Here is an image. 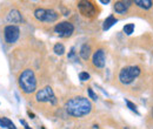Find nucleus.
Here are the masks:
<instances>
[{"mask_svg": "<svg viewBox=\"0 0 153 129\" xmlns=\"http://www.w3.org/2000/svg\"><path fill=\"white\" fill-rule=\"evenodd\" d=\"M65 109H66L68 115H71L73 117H82V116L91 113L92 103L87 97L74 96L66 102Z\"/></svg>", "mask_w": 153, "mask_h": 129, "instance_id": "nucleus-1", "label": "nucleus"}, {"mask_svg": "<svg viewBox=\"0 0 153 129\" xmlns=\"http://www.w3.org/2000/svg\"><path fill=\"white\" fill-rule=\"evenodd\" d=\"M18 82L22 92L26 94H32L37 89V79L32 69H25L19 75Z\"/></svg>", "mask_w": 153, "mask_h": 129, "instance_id": "nucleus-2", "label": "nucleus"}, {"mask_svg": "<svg viewBox=\"0 0 153 129\" xmlns=\"http://www.w3.org/2000/svg\"><path fill=\"white\" fill-rule=\"evenodd\" d=\"M140 68L138 66H127L124 67L119 73V80L123 85H130L140 75Z\"/></svg>", "mask_w": 153, "mask_h": 129, "instance_id": "nucleus-3", "label": "nucleus"}, {"mask_svg": "<svg viewBox=\"0 0 153 129\" xmlns=\"http://www.w3.org/2000/svg\"><path fill=\"white\" fill-rule=\"evenodd\" d=\"M34 17L39 21L42 22H54L59 18V14L52 8H37L34 11Z\"/></svg>", "mask_w": 153, "mask_h": 129, "instance_id": "nucleus-4", "label": "nucleus"}, {"mask_svg": "<svg viewBox=\"0 0 153 129\" xmlns=\"http://www.w3.org/2000/svg\"><path fill=\"white\" fill-rule=\"evenodd\" d=\"M36 99L38 102H50L52 105H56L57 103V97L53 93V89L47 86L42 89H40L39 92H37V95H36Z\"/></svg>", "mask_w": 153, "mask_h": 129, "instance_id": "nucleus-5", "label": "nucleus"}, {"mask_svg": "<svg viewBox=\"0 0 153 129\" xmlns=\"http://www.w3.org/2000/svg\"><path fill=\"white\" fill-rule=\"evenodd\" d=\"M54 32L60 38H68L73 34L74 26L68 21H62V22H59L54 27Z\"/></svg>", "mask_w": 153, "mask_h": 129, "instance_id": "nucleus-6", "label": "nucleus"}, {"mask_svg": "<svg viewBox=\"0 0 153 129\" xmlns=\"http://www.w3.org/2000/svg\"><path fill=\"white\" fill-rule=\"evenodd\" d=\"M20 35V29L16 25H8L4 29V37L7 43H14Z\"/></svg>", "mask_w": 153, "mask_h": 129, "instance_id": "nucleus-7", "label": "nucleus"}, {"mask_svg": "<svg viewBox=\"0 0 153 129\" xmlns=\"http://www.w3.org/2000/svg\"><path fill=\"white\" fill-rule=\"evenodd\" d=\"M78 8H79L80 13L84 17H88V18L93 17L97 12L96 6L91 1H79L78 2Z\"/></svg>", "mask_w": 153, "mask_h": 129, "instance_id": "nucleus-8", "label": "nucleus"}, {"mask_svg": "<svg viewBox=\"0 0 153 129\" xmlns=\"http://www.w3.org/2000/svg\"><path fill=\"white\" fill-rule=\"evenodd\" d=\"M105 60H106V55H105V51L102 48H99L97 49L93 54L92 57V61H93V65L98 67V68H104L105 67Z\"/></svg>", "mask_w": 153, "mask_h": 129, "instance_id": "nucleus-9", "label": "nucleus"}, {"mask_svg": "<svg viewBox=\"0 0 153 129\" xmlns=\"http://www.w3.org/2000/svg\"><path fill=\"white\" fill-rule=\"evenodd\" d=\"M130 1H117L114 4V11L119 14H124L127 12L130 7Z\"/></svg>", "mask_w": 153, "mask_h": 129, "instance_id": "nucleus-10", "label": "nucleus"}, {"mask_svg": "<svg viewBox=\"0 0 153 129\" xmlns=\"http://www.w3.org/2000/svg\"><path fill=\"white\" fill-rule=\"evenodd\" d=\"M7 21L12 24H20L22 21V17L18 10H12L7 15Z\"/></svg>", "mask_w": 153, "mask_h": 129, "instance_id": "nucleus-11", "label": "nucleus"}, {"mask_svg": "<svg viewBox=\"0 0 153 129\" xmlns=\"http://www.w3.org/2000/svg\"><path fill=\"white\" fill-rule=\"evenodd\" d=\"M79 55L81 56V59L84 60H87L90 55H91V47L88 43H84L80 48V52H79Z\"/></svg>", "mask_w": 153, "mask_h": 129, "instance_id": "nucleus-12", "label": "nucleus"}, {"mask_svg": "<svg viewBox=\"0 0 153 129\" xmlns=\"http://www.w3.org/2000/svg\"><path fill=\"white\" fill-rule=\"evenodd\" d=\"M118 20L113 17V15H110L108 18L105 19V21H104V25H102V29L104 31H107V29H110L113 25H114L115 22H117Z\"/></svg>", "mask_w": 153, "mask_h": 129, "instance_id": "nucleus-13", "label": "nucleus"}, {"mask_svg": "<svg viewBox=\"0 0 153 129\" xmlns=\"http://www.w3.org/2000/svg\"><path fill=\"white\" fill-rule=\"evenodd\" d=\"M134 4L137 6H139L140 8H144V10H150L153 5V2L151 0H135Z\"/></svg>", "mask_w": 153, "mask_h": 129, "instance_id": "nucleus-14", "label": "nucleus"}, {"mask_svg": "<svg viewBox=\"0 0 153 129\" xmlns=\"http://www.w3.org/2000/svg\"><path fill=\"white\" fill-rule=\"evenodd\" d=\"M0 126H1L2 128L17 129L16 128V126H14V123H13L10 119H7V117H2V119H0Z\"/></svg>", "mask_w": 153, "mask_h": 129, "instance_id": "nucleus-15", "label": "nucleus"}, {"mask_svg": "<svg viewBox=\"0 0 153 129\" xmlns=\"http://www.w3.org/2000/svg\"><path fill=\"white\" fill-rule=\"evenodd\" d=\"M53 51H54V53H56L57 55H62V54L65 53V47H64L62 43H57V45L54 46Z\"/></svg>", "mask_w": 153, "mask_h": 129, "instance_id": "nucleus-16", "label": "nucleus"}, {"mask_svg": "<svg viewBox=\"0 0 153 129\" xmlns=\"http://www.w3.org/2000/svg\"><path fill=\"white\" fill-rule=\"evenodd\" d=\"M134 31V24H127L124 26V33L127 35H131Z\"/></svg>", "mask_w": 153, "mask_h": 129, "instance_id": "nucleus-17", "label": "nucleus"}, {"mask_svg": "<svg viewBox=\"0 0 153 129\" xmlns=\"http://www.w3.org/2000/svg\"><path fill=\"white\" fill-rule=\"evenodd\" d=\"M125 102H126V105H127V107H128V108H130L131 111H134L135 114H139V111H138V109H137V106H135L134 103H132V102H131V101H128V100H126Z\"/></svg>", "mask_w": 153, "mask_h": 129, "instance_id": "nucleus-18", "label": "nucleus"}, {"mask_svg": "<svg viewBox=\"0 0 153 129\" xmlns=\"http://www.w3.org/2000/svg\"><path fill=\"white\" fill-rule=\"evenodd\" d=\"M79 79L81 81H87L90 79V74L87 72H81V73H79Z\"/></svg>", "mask_w": 153, "mask_h": 129, "instance_id": "nucleus-19", "label": "nucleus"}, {"mask_svg": "<svg viewBox=\"0 0 153 129\" xmlns=\"http://www.w3.org/2000/svg\"><path fill=\"white\" fill-rule=\"evenodd\" d=\"M87 93H88V96H90L92 100H94V101L98 100V96H97L96 93L93 92V89H92V88H88V89H87Z\"/></svg>", "mask_w": 153, "mask_h": 129, "instance_id": "nucleus-20", "label": "nucleus"}, {"mask_svg": "<svg viewBox=\"0 0 153 129\" xmlns=\"http://www.w3.org/2000/svg\"><path fill=\"white\" fill-rule=\"evenodd\" d=\"M100 2H101V4H108L110 0H100Z\"/></svg>", "mask_w": 153, "mask_h": 129, "instance_id": "nucleus-21", "label": "nucleus"}, {"mask_svg": "<svg viewBox=\"0 0 153 129\" xmlns=\"http://www.w3.org/2000/svg\"><path fill=\"white\" fill-rule=\"evenodd\" d=\"M152 116H153V108H152Z\"/></svg>", "mask_w": 153, "mask_h": 129, "instance_id": "nucleus-22", "label": "nucleus"}, {"mask_svg": "<svg viewBox=\"0 0 153 129\" xmlns=\"http://www.w3.org/2000/svg\"><path fill=\"white\" fill-rule=\"evenodd\" d=\"M125 129H128V128H125Z\"/></svg>", "mask_w": 153, "mask_h": 129, "instance_id": "nucleus-23", "label": "nucleus"}]
</instances>
